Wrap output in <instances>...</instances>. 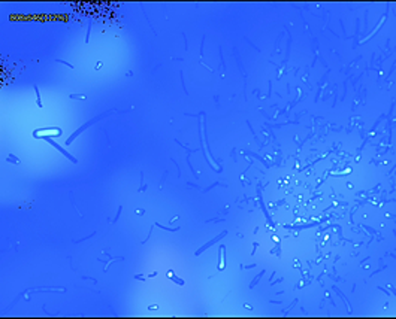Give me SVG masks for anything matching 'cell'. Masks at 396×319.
I'll list each match as a JSON object with an SVG mask.
<instances>
[{"label": "cell", "instance_id": "obj_1", "mask_svg": "<svg viewBox=\"0 0 396 319\" xmlns=\"http://www.w3.org/2000/svg\"><path fill=\"white\" fill-rule=\"evenodd\" d=\"M35 134H36V137H39V134H52V136H55V134H60V130H42V131H36Z\"/></svg>", "mask_w": 396, "mask_h": 319}]
</instances>
